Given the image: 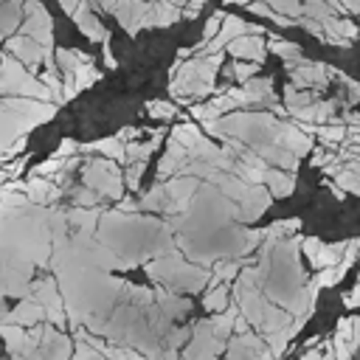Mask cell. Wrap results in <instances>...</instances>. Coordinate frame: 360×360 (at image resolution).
<instances>
[{
  "label": "cell",
  "mask_w": 360,
  "mask_h": 360,
  "mask_svg": "<svg viewBox=\"0 0 360 360\" xmlns=\"http://www.w3.org/2000/svg\"><path fill=\"white\" fill-rule=\"evenodd\" d=\"M146 112H149L152 118H160V121H169V118H174V112H177V107H174V104H169V101H149V107H146Z\"/></svg>",
  "instance_id": "obj_15"
},
{
  "label": "cell",
  "mask_w": 360,
  "mask_h": 360,
  "mask_svg": "<svg viewBox=\"0 0 360 360\" xmlns=\"http://www.w3.org/2000/svg\"><path fill=\"white\" fill-rule=\"evenodd\" d=\"M225 51H228L233 59H253V62H262L267 48L262 45V34L245 31V34H239L236 39H231V42L225 45Z\"/></svg>",
  "instance_id": "obj_3"
},
{
  "label": "cell",
  "mask_w": 360,
  "mask_h": 360,
  "mask_svg": "<svg viewBox=\"0 0 360 360\" xmlns=\"http://www.w3.org/2000/svg\"><path fill=\"white\" fill-rule=\"evenodd\" d=\"M143 169H146V160H132V163H129V169H127V174H124V180H127L129 188H138V180H141Z\"/></svg>",
  "instance_id": "obj_17"
},
{
  "label": "cell",
  "mask_w": 360,
  "mask_h": 360,
  "mask_svg": "<svg viewBox=\"0 0 360 360\" xmlns=\"http://www.w3.org/2000/svg\"><path fill=\"white\" fill-rule=\"evenodd\" d=\"M205 0H188V6L183 8V17H197L200 14V6H202Z\"/></svg>",
  "instance_id": "obj_19"
},
{
  "label": "cell",
  "mask_w": 360,
  "mask_h": 360,
  "mask_svg": "<svg viewBox=\"0 0 360 360\" xmlns=\"http://www.w3.org/2000/svg\"><path fill=\"white\" fill-rule=\"evenodd\" d=\"M256 70H259V62H253V59H239L236 68H233V76H236L239 82H248V79H253Z\"/></svg>",
  "instance_id": "obj_16"
},
{
  "label": "cell",
  "mask_w": 360,
  "mask_h": 360,
  "mask_svg": "<svg viewBox=\"0 0 360 360\" xmlns=\"http://www.w3.org/2000/svg\"><path fill=\"white\" fill-rule=\"evenodd\" d=\"M202 304H205L208 312H225V307H228V284H219L217 281V287H211L205 292Z\"/></svg>",
  "instance_id": "obj_10"
},
{
  "label": "cell",
  "mask_w": 360,
  "mask_h": 360,
  "mask_svg": "<svg viewBox=\"0 0 360 360\" xmlns=\"http://www.w3.org/2000/svg\"><path fill=\"white\" fill-rule=\"evenodd\" d=\"M96 219H98V208H96V205H93L90 211H82V205H76V208L70 211V222H73V228H79L82 233H90L93 225H96Z\"/></svg>",
  "instance_id": "obj_11"
},
{
  "label": "cell",
  "mask_w": 360,
  "mask_h": 360,
  "mask_svg": "<svg viewBox=\"0 0 360 360\" xmlns=\"http://www.w3.org/2000/svg\"><path fill=\"white\" fill-rule=\"evenodd\" d=\"M82 177H84V186L96 188L101 197H115V200H121V174H118L112 158H101V160L87 163Z\"/></svg>",
  "instance_id": "obj_1"
},
{
  "label": "cell",
  "mask_w": 360,
  "mask_h": 360,
  "mask_svg": "<svg viewBox=\"0 0 360 360\" xmlns=\"http://www.w3.org/2000/svg\"><path fill=\"white\" fill-rule=\"evenodd\" d=\"M174 3H177V6H183V3H188V0H174Z\"/></svg>",
  "instance_id": "obj_21"
},
{
  "label": "cell",
  "mask_w": 360,
  "mask_h": 360,
  "mask_svg": "<svg viewBox=\"0 0 360 360\" xmlns=\"http://www.w3.org/2000/svg\"><path fill=\"white\" fill-rule=\"evenodd\" d=\"M25 11H28V20L22 22V34H28V37L39 39L45 48H51V17L42 8V3L28 0L25 3Z\"/></svg>",
  "instance_id": "obj_2"
},
{
  "label": "cell",
  "mask_w": 360,
  "mask_h": 360,
  "mask_svg": "<svg viewBox=\"0 0 360 360\" xmlns=\"http://www.w3.org/2000/svg\"><path fill=\"white\" fill-rule=\"evenodd\" d=\"M264 183L270 186V194H273V197H287V194L295 188V177H292V169H290V172H281L278 166L264 172Z\"/></svg>",
  "instance_id": "obj_7"
},
{
  "label": "cell",
  "mask_w": 360,
  "mask_h": 360,
  "mask_svg": "<svg viewBox=\"0 0 360 360\" xmlns=\"http://www.w3.org/2000/svg\"><path fill=\"white\" fill-rule=\"evenodd\" d=\"M87 152H101L104 158H112L115 163H127V146L124 141L115 135V138H104V141H93L84 146Z\"/></svg>",
  "instance_id": "obj_8"
},
{
  "label": "cell",
  "mask_w": 360,
  "mask_h": 360,
  "mask_svg": "<svg viewBox=\"0 0 360 360\" xmlns=\"http://www.w3.org/2000/svg\"><path fill=\"white\" fill-rule=\"evenodd\" d=\"M225 3H239V6H248L250 0H225Z\"/></svg>",
  "instance_id": "obj_20"
},
{
  "label": "cell",
  "mask_w": 360,
  "mask_h": 360,
  "mask_svg": "<svg viewBox=\"0 0 360 360\" xmlns=\"http://www.w3.org/2000/svg\"><path fill=\"white\" fill-rule=\"evenodd\" d=\"M6 321H11V323H20V326H37L39 321H45V307L34 298V295H25L11 312H8V318Z\"/></svg>",
  "instance_id": "obj_4"
},
{
  "label": "cell",
  "mask_w": 360,
  "mask_h": 360,
  "mask_svg": "<svg viewBox=\"0 0 360 360\" xmlns=\"http://www.w3.org/2000/svg\"><path fill=\"white\" fill-rule=\"evenodd\" d=\"M222 20H225V14H222V11H217V14H214V17L205 22V31H202V42H208V39H211V37H214V34L222 28Z\"/></svg>",
  "instance_id": "obj_18"
},
{
  "label": "cell",
  "mask_w": 360,
  "mask_h": 360,
  "mask_svg": "<svg viewBox=\"0 0 360 360\" xmlns=\"http://www.w3.org/2000/svg\"><path fill=\"white\" fill-rule=\"evenodd\" d=\"M200 183L194 180V177H174V180H169L166 183V188H169V197L174 200V205L183 211L186 208V202L191 200V191L197 188Z\"/></svg>",
  "instance_id": "obj_9"
},
{
  "label": "cell",
  "mask_w": 360,
  "mask_h": 360,
  "mask_svg": "<svg viewBox=\"0 0 360 360\" xmlns=\"http://www.w3.org/2000/svg\"><path fill=\"white\" fill-rule=\"evenodd\" d=\"M172 138H177L180 143H186L188 149H194L197 143H200V127L197 124H191V121H186V124H177L174 127V132H172Z\"/></svg>",
  "instance_id": "obj_12"
},
{
  "label": "cell",
  "mask_w": 360,
  "mask_h": 360,
  "mask_svg": "<svg viewBox=\"0 0 360 360\" xmlns=\"http://www.w3.org/2000/svg\"><path fill=\"white\" fill-rule=\"evenodd\" d=\"M270 51H273V53H278V56H281V59H287V62L301 59L298 45H295V42H287V39H278V37H273V39H270Z\"/></svg>",
  "instance_id": "obj_13"
},
{
  "label": "cell",
  "mask_w": 360,
  "mask_h": 360,
  "mask_svg": "<svg viewBox=\"0 0 360 360\" xmlns=\"http://www.w3.org/2000/svg\"><path fill=\"white\" fill-rule=\"evenodd\" d=\"M188 155H191V149H188L186 143H180L177 138H169V149H166V155H163V160H160L158 177L163 180L166 174L183 172V166H186V158H188Z\"/></svg>",
  "instance_id": "obj_5"
},
{
  "label": "cell",
  "mask_w": 360,
  "mask_h": 360,
  "mask_svg": "<svg viewBox=\"0 0 360 360\" xmlns=\"http://www.w3.org/2000/svg\"><path fill=\"white\" fill-rule=\"evenodd\" d=\"M70 17L76 20L79 31H82L84 37H90V39H101V37L107 34V28H101V22L93 17V11H90V3H79V8H76Z\"/></svg>",
  "instance_id": "obj_6"
},
{
  "label": "cell",
  "mask_w": 360,
  "mask_h": 360,
  "mask_svg": "<svg viewBox=\"0 0 360 360\" xmlns=\"http://www.w3.org/2000/svg\"><path fill=\"white\" fill-rule=\"evenodd\" d=\"M315 132H318V141H321L323 146H335V143L346 141V129H343L340 124H332V127H323V124H321Z\"/></svg>",
  "instance_id": "obj_14"
}]
</instances>
